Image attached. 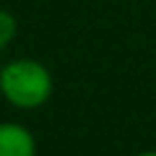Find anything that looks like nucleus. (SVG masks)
<instances>
[{
  "mask_svg": "<svg viewBox=\"0 0 156 156\" xmlns=\"http://www.w3.org/2000/svg\"><path fill=\"white\" fill-rule=\"evenodd\" d=\"M0 156H37V138L18 122H0Z\"/></svg>",
  "mask_w": 156,
  "mask_h": 156,
  "instance_id": "obj_2",
  "label": "nucleus"
},
{
  "mask_svg": "<svg viewBox=\"0 0 156 156\" xmlns=\"http://www.w3.org/2000/svg\"><path fill=\"white\" fill-rule=\"evenodd\" d=\"M52 73L44 62L16 57L0 70V94L16 109H39L52 96Z\"/></svg>",
  "mask_w": 156,
  "mask_h": 156,
  "instance_id": "obj_1",
  "label": "nucleus"
},
{
  "mask_svg": "<svg viewBox=\"0 0 156 156\" xmlns=\"http://www.w3.org/2000/svg\"><path fill=\"white\" fill-rule=\"evenodd\" d=\"M16 31H18L16 16H13L11 11H3V8H0V50H5V47L13 42Z\"/></svg>",
  "mask_w": 156,
  "mask_h": 156,
  "instance_id": "obj_3",
  "label": "nucleus"
},
{
  "mask_svg": "<svg viewBox=\"0 0 156 156\" xmlns=\"http://www.w3.org/2000/svg\"><path fill=\"white\" fill-rule=\"evenodd\" d=\"M135 156H156V151H140V154H135Z\"/></svg>",
  "mask_w": 156,
  "mask_h": 156,
  "instance_id": "obj_4",
  "label": "nucleus"
}]
</instances>
